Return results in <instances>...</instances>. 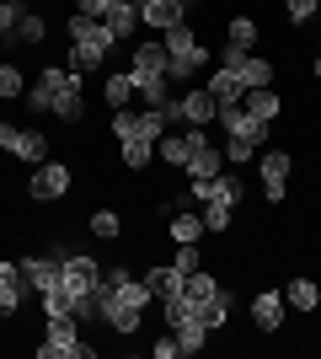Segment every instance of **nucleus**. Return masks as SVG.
Listing matches in <instances>:
<instances>
[{"mask_svg": "<svg viewBox=\"0 0 321 359\" xmlns=\"http://www.w3.org/2000/svg\"><path fill=\"white\" fill-rule=\"evenodd\" d=\"M59 285L70 290V295H92V290L102 285V263H97V257H86V252L59 257Z\"/></svg>", "mask_w": 321, "mask_h": 359, "instance_id": "obj_5", "label": "nucleus"}, {"mask_svg": "<svg viewBox=\"0 0 321 359\" xmlns=\"http://www.w3.org/2000/svg\"><path fill=\"white\" fill-rule=\"evenodd\" d=\"M161 161L177 166V172L187 166V129H183V135H161Z\"/></svg>", "mask_w": 321, "mask_h": 359, "instance_id": "obj_29", "label": "nucleus"}, {"mask_svg": "<svg viewBox=\"0 0 321 359\" xmlns=\"http://www.w3.org/2000/svg\"><path fill=\"white\" fill-rule=\"evenodd\" d=\"M70 306H76V295H70L64 285L43 290V311H48V316H70Z\"/></svg>", "mask_w": 321, "mask_h": 359, "instance_id": "obj_36", "label": "nucleus"}, {"mask_svg": "<svg viewBox=\"0 0 321 359\" xmlns=\"http://www.w3.org/2000/svg\"><path fill=\"white\" fill-rule=\"evenodd\" d=\"M113 6H118V0H76V11H80V16H97V22H102Z\"/></svg>", "mask_w": 321, "mask_h": 359, "instance_id": "obj_43", "label": "nucleus"}, {"mask_svg": "<svg viewBox=\"0 0 321 359\" xmlns=\"http://www.w3.org/2000/svg\"><path fill=\"white\" fill-rule=\"evenodd\" d=\"M54 118H59V123H80V118H86L80 91H59V97H54Z\"/></svg>", "mask_w": 321, "mask_h": 359, "instance_id": "obj_27", "label": "nucleus"}, {"mask_svg": "<svg viewBox=\"0 0 321 359\" xmlns=\"http://www.w3.org/2000/svg\"><path fill=\"white\" fill-rule=\"evenodd\" d=\"M22 279H27V290H54L59 285V257H22Z\"/></svg>", "mask_w": 321, "mask_h": 359, "instance_id": "obj_15", "label": "nucleus"}, {"mask_svg": "<svg viewBox=\"0 0 321 359\" xmlns=\"http://www.w3.org/2000/svg\"><path fill=\"white\" fill-rule=\"evenodd\" d=\"M241 107H246V113H252L257 123H273L284 102H278V91H273V86H252V91L241 97Z\"/></svg>", "mask_w": 321, "mask_h": 359, "instance_id": "obj_16", "label": "nucleus"}, {"mask_svg": "<svg viewBox=\"0 0 321 359\" xmlns=\"http://www.w3.org/2000/svg\"><path fill=\"white\" fill-rule=\"evenodd\" d=\"M252 322H257V332L284 327V290H257L252 295Z\"/></svg>", "mask_w": 321, "mask_h": 359, "instance_id": "obj_9", "label": "nucleus"}, {"mask_svg": "<svg viewBox=\"0 0 321 359\" xmlns=\"http://www.w3.org/2000/svg\"><path fill=\"white\" fill-rule=\"evenodd\" d=\"M134 123H139V135H145V140H161V135H166V113H161V107L134 113Z\"/></svg>", "mask_w": 321, "mask_h": 359, "instance_id": "obj_35", "label": "nucleus"}, {"mask_svg": "<svg viewBox=\"0 0 321 359\" xmlns=\"http://www.w3.org/2000/svg\"><path fill=\"white\" fill-rule=\"evenodd\" d=\"M171 269H177V273H193V269H204L199 241H177V252H171Z\"/></svg>", "mask_w": 321, "mask_h": 359, "instance_id": "obj_33", "label": "nucleus"}, {"mask_svg": "<svg viewBox=\"0 0 321 359\" xmlns=\"http://www.w3.org/2000/svg\"><path fill=\"white\" fill-rule=\"evenodd\" d=\"M102 22H107V32H113V38H129V32L139 27V6H134V0H118Z\"/></svg>", "mask_w": 321, "mask_h": 359, "instance_id": "obj_21", "label": "nucleus"}, {"mask_svg": "<svg viewBox=\"0 0 321 359\" xmlns=\"http://www.w3.org/2000/svg\"><path fill=\"white\" fill-rule=\"evenodd\" d=\"M204 86H209V97H214L220 107H225V102H241V97H246L241 75H236V70H225V65H220V70H214L209 81H204Z\"/></svg>", "mask_w": 321, "mask_h": 359, "instance_id": "obj_17", "label": "nucleus"}, {"mask_svg": "<svg viewBox=\"0 0 321 359\" xmlns=\"http://www.w3.org/2000/svg\"><path fill=\"white\" fill-rule=\"evenodd\" d=\"M102 97H107V107H129L134 102V75H107Z\"/></svg>", "mask_w": 321, "mask_h": 359, "instance_id": "obj_25", "label": "nucleus"}, {"mask_svg": "<svg viewBox=\"0 0 321 359\" xmlns=\"http://www.w3.org/2000/svg\"><path fill=\"white\" fill-rule=\"evenodd\" d=\"M134 135H139L134 113H129V107H113V140H134Z\"/></svg>", "mask_w": 321, "mask_h": 359, "instance_id": "obj_40", "label": "nucleus"}, {"mask_svg": "<svg viewBox=\"0 0 321 359\" xmlns=\"http://www.w3.org/2000/svg\"><path fill=\"white\" fill-rule=\"evenodd\" d=\"M252 156H257V145H252V140L230 135V145H225V161H252Z\"/></svg>", "mask_w": 321, "mask_h": 359, "instance_id": "obj_41", "label": "nucleus"}, {"mask_svg": "<svg viewBox=\"0 0 321 359\" xmlns=\"http://www.w3.org/2000/svg\"><path fill=\"white\" fill-rule=\"evenodd\" d=\"M129 70H166V43H134V65Z\"/></svg>", "mask_w": 321, "mask_h": 359, "instance_id": "obj_26", "label": "nucleus"}, {"mask_svg": "<svg viewBox=\"0 0 321 359\" xmlns=\"http://www.w3.org/2000/svg\"><path fill=\"white\" fill-rule=\"evenodd\" d=\"M27 16V6L22 0H0V48L11 43V32H16V22Z\"/></svg>", "mask_w": 321, "mask_h": 359, "instance_id": "obj_32", "label": "nucleus"}, {"mask_svg": "<svg viewBox=\"0 0 321 359\" xmlns=\"http://www.w3.org/2000/svg\"><path fill=\"white\" fill-rule=\"evenodd\" d=\"M204 60H209L204 43L199 48H183V54H166V81H171V86H193L199 70H204Z\"/></svg>", "mask_w": 321, "mask_h": 359, "instance_id": "obj_10", "label": "nucleus"}, {"mask_svg": "<svg viewBox=\"0 0 321 359\" xmlns=\"http://www.w3.org/2000/svg\"><path fill=\"white\" fill-rule=\"evenodd\" d=\"M183 285H187V273H177V269H171V263H155V269L145 273V290H150V295L161 300V306L183 295Z\"/></svg>", "mask_w": 321, "mask_h": 359, "instance_id": "obj_13", "label": "nucleus"}, {"mask_svg": "<svg viewBox=\"0 0 321 359\" xmlns=\"http://www.w3.org/2000/svg\"><path fill=\"white\" fill-rule=\"evenodd\" d=\"M118 161L129 166V172H145V166L155 161V140L134 135V140H118Z\"/></svg>", "mask_w": 321, "mask_h": 359, "instance_id": "obj_19", "label": "nucleus"}, {"mask_svg": "<svg viewBox=\"0 0 321 359\" xmlns=\"http://www.w3.org/2000/svg\"><path fill=\"white\" fill-rule=\"evenodd\" d=\"M225 32H230V43H236V48H252V43H257V22H252V16H236Z\"/></svg>", "mask_w": 321, "mask_h": 359, "instance_id": "obj_38", "label": "nucleus"}, {"mask_svg": "<svg viewBox=\"0 0 321 359\" xmlns=\"http://www.w3.org/2000/svg\"><path fill=\"white\" fill-rule=\"evenodd\" d=\"M70 182H76V172L64 161H38L32 166V182H27V194L38 198V204H54V198L70 194Z\"/></svg>", "mask_w": 321, "mask_h": 359, "instance_id": "obj_4", "label": "nucleus"}, {"mask_svg": "<svg viewBox=\"0 0 321 359\" xmlns=\"http://www.w3.org/2000/svg\"><path fill=\"white\" fill-rule=\"evenodd\" d=\"M59 91H80V70H64V65H48L38 81H32L22 97H27V107L32 113H54V97Z\"/></svg>", "mask_w": 321, "mask_h": 359, "instance_id": "obj_3", "label": "nucleus"}, {"mask_svg": "<svg viewBox=\"0 0 321 359\" xmlns=\"http://www.w3.org/2000/svg\"><path fill=\"white\" fill-rule=\"evenodd\" d=\"M257 172H262V198H268V204H284V194H290V172H294L290 150H262Z\"/></svg>", "mask_w": 321, "mask_h": 359, "instance_id": "obj_6", "label": "nucleus"}, {"mask_svg": "<svg viewBox=\"0 0 321 359\" xmlns=\"http://www.w3.org/2000/svg\"><path fill=\"white\" fill-rule=\"evenodd\" d=\"M11 156H22L27 166H38V161H48V140L38 135V129H22V135H16V145H11Z\"/></svg>", "mask_w": 321, "mask_h": 359, "instance_id": "obj_23", "label": "nucleus"}, {"mask_svg": "<svg viewBox=\"0 0 321 359\" xmlns=\"http://www.w3.org/2000/svg\"><path fill=\"white\" fill-rule=\"evenodd\" d=\"M204 236V215H171V241H199Z\"/></svg>", "mask_w": 321, "mask_h": 359, "instance_id": "obj_34", "label": "nucleus"}, {"mask_svg": "<svg viewBox=\"0 0 321 359\" xmlns=\"http://www.w3.org/2000/svg\"><path fill=\"white\" fill-rule=\"evenodd\" d=\"M171 338H177V348H183V354H204L209 327H204L199 316H183V322H171Z\"/></svg>", "mask_w": 321, "mask_h": 359, "instance_id": "obj_18", "label": "nucleus"}, {"mask_svg": "<svg viewBox=\"0 0 321 359\" xmlns=\"http://www.w3.org/2000/svg\"><path fill=\"white\" fill-rule=\"evenodd\" d=\"M236 204H204V231H230Z\"/></svg>", "mask_w": 321, "mask_h": 359, "instance_id": "obj_39", "label": "nucleus"}, {"mask_svg": "<svg viewBox=\"0 0 321 359\" xmlns=\"http://www.w3.org/2000/svg\"><path fill=\"white\" fill-rule=\"evenodd\" d=\"M27 295V279H22V263H0V316H16Z\"/></svg>", "mask_w": 321, "mask_h": 359, "instance_id": "obj_14", "label": "nucleus"}, {"mask_svg": "<svg viewBox=\"0 0 321 359\" xmlns=\"http://www.w3.org/2000/svg\"><path fill=\"white\" fill-rule=\"evenodd\" d=\"M92 236H97V241H118V236H123V215L97 210V215H92Z\"/></svg>", "mask_w": 321, "mask_h": 359, "instance_id": "obj_30", "label": "nucleus"}, {"mask_svg": "<svg viewBox=\"0 0 321 359\" xmlns=\"http://www.w3.org/2000/svg\"><path fill=\"white\" fill-rule=\"evenodd\" d=\"M139 22H150L155 32L183 27L187 22V0H150V6H139Z\"/></svg>", "mask_w": 321, "mask_h": 359, "instance_id": "obj_12", "label": "nucleus"}, {"mask_svg": "<svg viewBox=\"0 0 321 359\" xmlns=\"http://www.w3.org/2000/svg\"><path fill=\"white\" fill-rule=\"evenodd\" d=\"M225 70L241 75V86H246V91H252V86H268V81H273V65L257 60V54H241V65H225Z\"/></svg>", "mask_w": 321, "mask_h": 359, "instance_id": "obj_20", "label": "nucleus"}, {"mask_svg": "<svg viewBox=\"0 0 321 359\" xmlns=\"http://www.w3.org/2000/svg\"><path fill=\"white\" fill-rule=\"evenodd\" d=\"M129 75H134V97L145 107H166V97H171L166 70H129Z\"/></svg>", "mask_w": 321, "mask_h": 359, "instance_id": "obj_11", "label": "nucleus"}, {"mask_svg": "<svg viewBox=\"0 0 321 359\" xmlns=\"http://www.w3.org/2000/svg\"><path fill=\"white\" fill-rule=\"evenodd\" d=\"M38 359H92L97 348L80 338L76 327V316H48V332H43V344L32 348Z\"/></svg>", "mask_w": 321, "mask_h": 359, "instance_id": "obj_2", "label": "nucleus"}, {"mask_svg": "<svg viewBox=\"0 0 321 359\" xmlns=\"http://www.w3.org/2000/svg\"><path fill=\"white\" fill-rule=\"evenodd\" d=\"M220 123H225L230 135L252 140V145H257V150H262V140H268V123H257V118H252V113H246L241 102H225V107H220Z\"/></svg>", "mask_w": 321, "mask_h": 359, "instance_id": "obj_8", "label": "nucleus"}, {"mask_svg": "<svg viewBox=\"0 0 321 359\" xmlns=\"http://www.w3.org/2000/svg\"><path fill=\"white\" fill-rule=\"evenodd\" d=\"M284 11H290V22H311L321 11V0H284Z\"/></svg>", "mask_w": 321, "mask_h": 359, "instance_id": "obj_42", "label": "nucleus"}, {"mask_svg": "<svg viewBox=\"0 0 321 359\" xmlns=\"http://www.w3.org/2000/svg\"><path fill=\"white\" fill-rule=\"evenodd\" d=\"M161 43H166V54H183V48H199L204 38L183 22V27H166V32H161Z\"/></svg>", "mask_w": 321, "mask_h": 359, "instance_id": "obj_31", "label": "nucleus"}, {"mask_svg": "<svg viewBox=\"0 0 321 359\" xmlns=\"http://www.w3.org/2000/svg\"><path fill=\"white\" fill-rule=\"evenodd\" d=\"M214 118H220V102L209 97V86H187L183 91V123L187 129H209Z\"/></svg>", "mask_w": 321, "mask_h": 359, "instance_id": "obj_7", "label": "nucleus"}, {"mask_svg": "<svg viewBox=\"0 0 321 359\" xmlns=\"http://www.w3.org/2000/svg\"><path fill=\"white\" fill-rule=\"evenodd\" d=\"M311 75L321 81V38H316V65H311Z\"/></svg>", "mask_w": 321, "mask_h": 359, "instance_id": "obj_45", "label": "nucleus"}, {"mask_svg": "<svg viewBox=\"0 0 321 359\" xmlns=\"http://www.w3.org/2000/svg\"><path fill=\"white\" fill-rule=\"evenodd\" d=\"M43 32H48V22L38 11H27L22 22H16V32H11V43H6V48H32V43H43Z\"/></svg>", "mask_w": 321, "mask_h": 359, "instance_id": "obj_22", "label": "nucleus"}, {"mask_svg": "<svg viewBox=\"0 0 321 359\" xmlns=\"http://www.w3.org/2000/svg\"><path fill=\"white\" fill-rule=\"evenodd\" d=\"M22 91H27V75L16 70V65H0V97L11 102V97H22Z\"/></svg>", "mask_w": 321, "mask_h": 359, "instance_id": "obj_37", "label": "nucleus"}, {"mask_svg": "<svg viewBox=\"0 0 321 359\" xmlns=\"http://www.w3.org/2000/svg\"><path fill=\"white\" fill-rule=\"evenodd\" d=\"M183 295L187 300H209V295H220V279L204 273V269H193V273H187V285H183Z\"/></svg>", "mask_w": 321, "mask_h": 359, "instance_id": "obj_28", "label": "nucleus"}, {"mask_svg": "<svg viewBox=\"0 0 321 359\" xmlns=\"http://www.w3.org/2000/svg\"><path fill=\"white\" fill-rule=\"evenodd\" d=\"M134 6H150V0H134Z\"/></svg>", "mask_w": 321, "mask_h": 359, "instance_id": "obj_46", "label": "nucleus"}, {"mask_svg": "<svg viewBox=\"0 0 321 359\" xmlns=\"http://www.w3.org/2000/svg\"><path fill=\"white\" fill-rule=\"evenodd\" d=\"M118 43L113 32H107V22H97V16H70V70H97V65L107 60V48Z\"/></svg>", "mask_w": 321, "mask_h": 359, "instance_id": "obj_1", "label": "nucleus"}, {"mask_svg": "<svg viewBox=\"0 0 321 359\" xmlns=\"http://www.w3.org/2000/svg\"><path fill=\"white\" fill-rule=\"evenodd\" d=\"M171 354H183V348H177V338H161V344H155V359H171Z\"/></svg>", "mask_w": 321, "mask_h": 359, "instance_id": "obj_44", "label": "nucleus"}, {"mask_svg": "<svg viewBox=\"0 0 321 359\" xmlns=\"http://www.w3.org/2000/svg\"><path fill=\"white\" fill-rule=\"evenodd\" d=\"M284 306H294V311H316V306H321V290L311 285V279H294L290 295H284Z\"/></svg>", "mask_w": 321, "mask_h": 359, "instance_id": "obj_24", "label": "nucleus"}]
</instances>
